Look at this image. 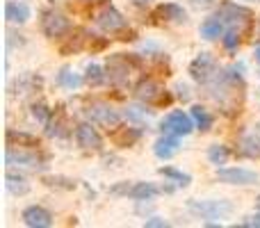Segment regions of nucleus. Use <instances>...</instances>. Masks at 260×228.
I'll use <instances>...</instances> for the list:
<instances>
[{"label": "nucleus", "instance_id": "f257e3e1", "mask_svg": "<svg viewBox=\"0 0 260 228\" xmlns=\"http://www.w3.org/2000/svg\"><path fill=\"white\" fill-rule=\"evenodd\" d=\"M160 128L165 135H176V137H185L194 130L192 114H185L183 110H171L167 116H162Z\"/></svg>", "mask_w": 260, "mask_h": 228}, {"label": "nucleus", "instance_id": "f03ea898", "mask_svg": "<svg viewBox=\"0 0 260 228\" xmlns=\"http://www.w3.org/2000/svg\"><path fill=\"white\" fill-rule=\"evenodd\" d=\"M69 27H71V23H69V18L64 16V14L59 12H46L44 18H41V30H44L46 37H50V39H55V37H62L69 32Z\"/></svg>", "mask_w": 260, "mask_h": 228}, {"label": "nucleus", "instance_id": "7ed1b4c3", "mask_svg": "<svg viewBox=\"0 0 260 228\" xmlns=\"http://www.w3.org/2000/svg\"><path fill=\"white\" fill-rule=\"evenodd\" d=\"M217 180L229 183V185H253V183H258V174L256 171L242 169V167H231V169L217 171Z\"/></svg>", "mask_w": 260, "mask_h": 228}, {"label": "nucleus", "instance_id": "20e7f679", "mask_svg": "<svg viewBox=\"0 0 260 228\" xmlns=\"http://www.w3.org/2000/svg\"><path fill=\"white\" fill-rule=\"evenodd\" d=\"M76 142L85 151H101V146H103V139H101V135L96 133V128L91 123L76 125Z\"/></svg>", "mask_w": 260, "mask_h": 228}, {"label": "nucleus", "instance_id": "39448f33", "mask_svg": "<svg viewBox=\"0 0 260 228\" xmlns=\"http://www.w3.org/2000/svg\"><path fill=\"white\" fill-rule=\"evenodd\" d=\"M96 23H99L105 32H119V30H123V27H126L123 16L114 7H110V5H105V7L96 14Z\"/></svg>", "mask_w": 260, "mask_h": 228}, {"label": "nucleus", "instance_id": "423d86ee", "mask_svg": "<svg viewBox=\"0 0 260 228\" xmlns=\"http://www.w3.org/2000/svg\"><path fill=\"white\" fill-rule=\"evenodd\" d=\"M189 73H192L194 80L208 82L217 73V64L210 55H199V57L192 62V67H189Z\"/></svg>", "mask_w": 260, "mask_h": 228}, {"label": "nucleus", "instance_id": "0eeeda50", "mask_svg": "<svg viewBox=\"0 0 260 228\" xmlns=\"http://www.w3.org/2000/svg\"><path fill=\"white\" fill-rule=\"evenodd\" d=\"M89 116H91V121H94V123L103 125V128H108V130H114L119 125V114L114 112L112 108L103 105V103L91 105V108H89Z\"/></svg>", "mask_w": 260, "mask_h": 228}, {"label": "nucleus", "instance_id": "6e6552de", "mask_svg": "<svg viewBox=\"0 0 260 228\" xmlns=\"http://www.w3.org/2000/svg\"><path fill=\"white\" fill-rule=\"evenodd\" d=\"M23 221L30 228H48L53 224V215L41 206H30L23 210Z\"/></svg>", "mask_w": 260, "mask_h": 228}, {"label": "nucleus", "instance_id": "1a4fd4ad", "mask_svg": "<svg viewBox=\"0 0 260 228\" xmlns=\"http://www.w3.org/2000/svg\"><path fill=\"white\" fill-rule=\"evenodd\" d=\"M139 137H142V130H139V128H130V125H121V128L117 125V128L112 130V135H110V139H112L117 146H121V148L133 146Z\"/></svg>", "mask_w": 260, "mask_h": 228}, {"label": "nucleus", "instance_id": "9d476101", "mask_svg": "<svg viewBox=\"0 0 260 228\" xmlns=\"http://www.w3.org/2000/svg\"><path fill=\"white\" fill-rule=\"evenodd\" d=\"M180 148L178 144V137L176 135H165V137H160L155 142V146H153V151H155L157 157H162V160H169L171 155H176Z\"/></svg>", "mask_w": 260, "mask_h": 228}, {"label": "nucleus", "instance_id": "9b49d317", "mask_svg": "<svg viewBox=\"0 0 260 228\" xmlns=\"http://www.w3.org/2000/svg\"><path fill=\"white\" fill-rule=\"evenodd\" d=\"M5 18L9 23H25L30 18V7L25 3H18V0H9L5 5Z\"/></svg>", "mask_w": 260, "mask_h": 228}, {"label": "nucleus", "instance_id": "f8f14e48", "mask_svg": "<svg viewBox=\"0 0 260 228\" xmlns=\"http://www.w3.org/2000/svg\"><path fill=\"white\" fill-rule=\"evenodd\" d=\"M162 94H165V91L160 89V85H157L155 80H144V82H139V87H137V99L146 101V103H153V105H157Z\"/></svg>", "mask_w": 260, "mask_h": 228}, {"label": "nucleus", "instance_id": "ddd939ff", "mask_svg": "<svg viewBox=\"0 0 260 228\" xmlns=\"http://www.w3.org/2000/svg\"><path fill=\"white\" fill-rule=\"evenodd\" d=\"M7 165H25V167H44L37 157V153H25V151H14V146L7 148Z\"/></svg>", "mask_w": 260, "mask_h": 228}, {"label": "nucleus", "instance_id": "4468645a", "mask_svg": "<svg viewBox=\"0 0 260 228\" xmlns=\"http://www.w3.org/2000/svg\"><path fill=\"white\" fill-rule=\"evenodd\" d=\"M155 18H162V21H174V23H180L185 21V12L180 5L176 3H165L160 5V7H155V14H153Z\"/></svg>", "mask_w": 260, "mask_h": 228}, {"label": "nucleus", "instance_id": "2eb2a0df", "mask_svg": "<svg viewBox=\"0 0 260 228\" xmlns=\"http://www.w3.org/2000/svg\"><path fill=\"white\" fill-rule=\"evenodd\" d=\"M7 146H21V148H39V139L35 135L16 133V130H7Z\"/></svg>", "mask_w": 260, "mask_h": 228}, {"label": "nucleus", "instance_id": "dca6fc26", "mask_svg": "<svg viewBox=\"0 0 260 228\" xmlns=\"http://www.w3.org/2000/svg\"><path fill=\"white\" fill-rule=\"evenodd\" d=\"M162 189L160 187H155L153 183H135L133 187H130V192H128V197L130 199H137V201H151L155 194H160Z\"/></svg>", "mask_w": 260, "mask_h": 228}, {"label": "nucleus", "instance_id": "f3484780", "mask_svg": "<svg viewBox=\"0 0 260 228\" xmlns=\"http://www.w3.org/2000/svg\"><path fill=\"white\" fill-rule=\"evenodd\" d=\"M221 30H224V23L219 16H210L201 23V37H206V39H217Z\"/></svg>", "mask_w": 260, "mask_h": 228}, {"label": "nucleus", "instance_id": "a211bd4d", "mask_svg": "<svg viewBox=\"0 0 260 228\" xmlns=\"http://www.w3.org/2000/svg\"><path fill=\"white\" fill-rule=\"evenodd\" d=\"M192 119H194V123L199 125V130H203V133H208V130L212 128V116L206 108H201V105H194L192 108Z\"/></svg>", "mask_w": 260, "mask_h": 228}, {"label": "nucleus", "instance_id": "6ab92c4d", "mask_svg": "<svg viewBox=\"0 0 260 228\" xmlns=\"http://www.w3.org/2000/svg\"><path fill=\"white\" fill-rule=\"evenodd\" d=\"M46 125H48V135H50V137H64V135L69 133V130H67V121H64L62 112H55V119L46 121Z\"/></svg>", "mask_w": 260, "mask_h": 228}, {"label": "nucleus", "instance_id": "aec40b11", "mask_svg": "<svg viewBox=\"0 0 260 228\" xmlns=\"http://www.w3.org/2000/svg\"><path fill=\"white\" fill-rule=\"evenodd\" d=\"M85 39H87V37H85V32H82V30H78L76 32V37H69V41H67V44H62V48H59V50H62V55H69V53H78V50H80L82 48V46H85Z\"/></svg>", "mask_w": 260, "mask_h": 228}, {"label": "nucleus", "instance_id": "412c9836", "mask_svg": "<svg viewBox=\"0 0 260 228\" xmlns=\"http://www.w3.org/2000/svg\"><path fill=\"white\" fill-rule=\"evenodd\" d=\"M7 187L12 189L14 194H25L27 189H30V185L25 183L23 176H14L12 171H7Z\"/></svg>", "mask_w": 260, "mask_h": 228}, {"label": "nucleus", "instance_id": "4be33fe9", "mask_svg": "<svg viewBox=\"0 0 260 228\" xmlns=\"http://www.w3.org/2000/svg\"><path fill=\"white\" fill-rule=\"evenodd\" d=\"M160 174L165 176V178H171L176 185H189V180H192L187 174H183V171L174 169V167H162V169H160Z\"/></svg>", "mask_w": 260, "mask_h": 228}, {"label": "nucleus", "instance_id": "5701e85b", "mask_svg": "<svg viewBox=\"0 0 260 228\" xmlns=\"http://www.w3.org/2000/svg\"><path fill=\"white\" fill-rule=\"evenodd\" d=\"M208 157H210L212 165H224V162L229 160V148L215 144V146H210V151H208Z\"/></svg>", "mask_w": 260, "mask_h": 228}, {"label": "nucleus", "instance_id": "b1692460", "mask_svg": "<svg viewBox=\"0 0 260 228\" xmlns=\"http://www.w3.org/2000/svg\"><path fill=\"white\" fill-rule=\"evenodd\" d=\"M242 153H247L249 157H258L260 160V137H247L242 142Z\"/></svg>", "mask_w": 260, "mask_h": 228}, {"label": "nucleus", "instance_id": "393cba45", "mask_svg": "<svg viewBox=\"0 0 260 228\" xmlns=\"http://www.w3.org/2000/svg\"><path fill=\"white\" fill-rule=\"evenodd\" d=\"M105 80V76L101 73V67H96V64H89L87 67V76H85V82L87 85H101V82Z\"/></svg>", "mask_w": 260, "mask_h": 228}, {"label": "nucleus", "instance_id": "a878e982", "mask_svg": "<svg viewBox=\"0 0 260 228\" xmlns=\"http://www.w3.org/2000/svg\"><path fill=\"white\" fill-rule=\"evenodd\" d=\"M44 183L48 185V187H62V189H73L76 187V183L69 178H44Z\"/></svg>", "mask_w": 260, "mask_h": 228}, {"label": "nucleus", "instance_id": "bb28decb", "mask_svg": "<svg viewBox=\"0 0 260 228\" xmlns=\"http://www.w3.org/2000/svg\"><path fill=\"white\" fill-rule=\"evenodd\" d=\"M221 41H224V46H226V48H229V50L238 48V44H240V32L229 30V32H226V35H224V39H221Z\"/></svg>", "mask_w": 260, "mask_h": 228}, {"label": "nucleus", "instance_id": "cd10ccee", "mask_svg": "<svg viewBox=\"0 0 260 228\" xmlns=\"http://www.w3.org/2000/svg\"><path fill=\"white\" fill-rule=\"evenodd\" d=\"M32 116H35L37 121H41V123H46V121H48V110H46V105L44 103L32 105Z\"/></svg>", "mask_w": 260, "mask_h": 228}, {"label": "nucleus", "instance_id": "c85d7f7f", "mask_svg": "<svg viewBox=\"0 0 260 228\" xmlns=\"http://www.w3.org/2000/svg\"><path fill=\"white\" fill-rule=\"evenodd\" d=\"M59 80H62L67 87H71V89H73V87H78V85H80V78L71 76V73H69V71H62V76H59Z\"/></svg>", "mask_w": 260, "mask_h": 228}, {"label": "nucleus", "instance_id": "c756f323", "mask_svg": "<svg viewBox=\"0 0 260 228\" xmlns=\"http://www.w3.org/2000/svg\"><path fill=\"white\" fill-rule=\"evenodd\" d=\"M144 226H146V228H165L167 221H165V219H157V217H153V219H146V221H144Z\"/></svg>", "mask_w": 260, "mask_h": 228}, {"label": "nucleus", "instance_id": "7c9ffc66", "mask_svg": "<svg viewBox=\"0 0 260 228\" xmlns=\"http://www.w3.org/2000/svg\"><path fill=\"white\" fill-rule=\"evenodd\" d=\"M130 187H133V185L121 183V185H117V187H112L110 192H112V194H128V192H130Z\"/></svg>", "mask_w": 260, "mask_h": 228}, {"label": "nucleus", "instance_id": "2f4dec72", "mask_svg": "<svg viewBox=\"0 0 260 228\" xmlns=\"http://www.w3.org/2000/svg\"><path fill=\"white\" fill-rule=\"evenodd\" d=\"M247 226H258L260 228V215H253V217H249L247 221H244Z\"/></svg>", "mask_w": 260, "mask_h": 228}, {"label": "nucleus", "instance_id": "473e14b6", "mask_svg": "<svg viewBox=\"0 0 260 228\" xmlns=\"http://www.w3.org/2000/svg\"><path fill=\"white\" fill-rule=\"evenodd\" d=\"M192 3H194V5H201V7H208L212 0H192Z\"/></svg>", "mask_w": 260, "mask_h": 228}, {"label": "nucleus", "instance_id": "72a5a7b5", "mask_svg": "<svg viewBox=\"0 0 260 228\" xmlns=\"http://www.w3.org/2000/svg\"><path fill=\"white\" fill-rule=\"evenodd\" d=\"M256 62L260 64V46H258V48H256Z\"/></svg>", "mask_w": 260, "mask_h": 228}, {"label": "nucleus", "instance_id": "f704fd0d", "mask_svg": "<svg viewBox=\"0 0 260 228\" xmlns=\"http://www.w3.org/2000/svg\"><path fill=\"white\" fill-rule=\"evenodd\" d=\"M133 3H137V5H146V3H151V0H133Z\"/></svg>", "mask_w": 260, "mask_h": 228}, {"label": "nucleus", "instance_id": "c9c22d12", "mask_svg": "<svg viewBox=\"0 0 260 228\" xmlns=\"http://www.w3.org/2000/svg\"><path fill=\"white\" fill-rule=\"evenodd\" d=\"M256 208H258V210H260V197L256 199Z\"/></svg>", "mask_w": 260, "mask_h": 228}]
</instances>
